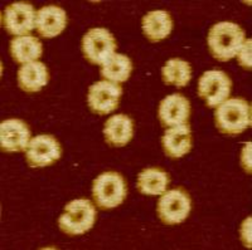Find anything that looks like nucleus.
Instances as JSON below:
<instances>
[{"mask_svg":"<svg viewBox=\"0 0 252 250\" xmlns=\"http://www.w3.org/2000/svg\"><path fill=\"white\" fill-rule=\"evenodd\" d=\"M245 31L240 26L231 22H220L209 29L207 43L213 58L227 62L237 56L241 47L244 46Z\"/></svg>","mask_w":252,"mask_h":250,"instance_id":"obj_1","label":"nucleus"},{"mask_svg":"<svg viewBox=\"0 0 252 250\" xmlns=\"http://www.w3.org/2000/svg\"><path fill=\"white\" fill-rule=\"evenodd\" d=\"M215 122L222 134H242L251 126V106L242 98L226 100L216 110Z\"/></svg>","mask_w":252,"mask_h":250,"instance_id":"obj_2","label":"nucleus"},{"mask_svg":"<svg viewBox=\"0 0 252 250\" xmlns=\"http://www.w3.org/2000/svg\"><path fill=\"white\" fill-rule=\"evenodd\" d=\"M96 222V209L90 200L77 199L68 202L64 213L60 216L58 224L61 230L67 235L75 236L85 234Z\"/></svg>","mask_w":252,"mask_h":250,"instance_id":"obj_3","label":"nucleus"},{"mask_svg":"<svg viewBox=\"0 0 252 250\" xmlns=\"http://www.w3.org/2000/svg\"><path fill=\"white\" fill-rule=\"evenodd\" d=\"M126 184L118 172H103L98 175L92 186L94 204L100 209H114L123 204L126 197Z\"/></svg>","mask_w":252,"mask_h":250,"instance_id":"obj_4","label":"nucleus"},{"mask_svg":"<svg viewBox=\"0 0 252 250\" xmlns=\"http://www.w3.org/2000/svg\"><path fill=\"white\" fill-rule=\"evenodd\" d=\"M114 35L105 28H94L82 39L83 56L92 64L102 66L116 51Z\"/></svg>","mask_w":252,"mask_h":250,"instance_id":"obj_5","label":"nucleus"},{"mask_svg":"<svg viewBox=\"0 0 252 250\" xmlns=\"http://www.w3.org/2000/svg\"><path fill=\"white\" fill-rule=\"evenodd\" d=\"M158 215L166 225L184 222L190 213V197L184 189L165 191L158 202Z\"/></svg>","mask_w":252,"mask_h":250,"instance_id":"obj_6","label":"nucleus"},{"mask_svg":"<svg viewBox=\"0 0 252 250\" xmlns=\"http://www.w3.org/2000/svg\"><path fill=\"white\" fill-rule=\"evenodd\" d=\"M232 82L224 72L207 71L198 82V94L211 108L218 107L228 100Z\"/></svg>","mask_w":252,"mask_h":250,"instance_id":"obj_7","label":"nucleus"},{"mask_svg":"<svg viewBox=\"0 0 252 250\" xmlns=\"http://www.w3.org/2000/svg\"><path fill=\"white\" fill-rule=\"evenodd\" d=\"M61 145L51 135H39L31 139L26 150V159L31 167H46L60 160Z\"/></svg>","mask_w":252,"mask_h":250,"instance_id":"obj_8","label":"nucleus"},{"mask_svg":"<svg viewBox=\"0 0 252 250\" xmlns=\"http://www.w3.org/2000/svg\"><path fill=\"white\" fill-rule=\"evenodd\" d=\"M123 89L118 83L110 81H100L90 87L87 102L94 113L105 116L119 107V101Z\"/></svg>","mask_w":252,"mask_h":250,"instance_id":"obj_9","label":"nucleus"},{"mask_svg":"<svg viewBox=\"0 0 252 250\" xmlns=\"http://www.w3.org/2000/svg\"><path fill=\"white\" fill-rule=\"evenodd\" d=\"M35 13L33 5L29 3H14L5 8L3 13V27L9 34L29 35L35 28Z\"/></svg>","mask_w":252,"mask_h":250,"instance_id":"obj_10","label":"nucleus"},{"mask_svg":"<svg viewBox=\"0 0 252 250\" xmlns=\"http://www.w3.org/2000/svg\"><path fill=\"white\" fill-rule=\"evenodd\" d=\"M31 141L28 126L20 119H6L0 123V146L5 152L26 151Z\"/></svg>","mask_w":252,"mask_h":250,"instance_id":"obj_11","label":"nucleus"},{"mask_svg":"<svg viewBox=\"0 0 252 250\" xmlns=\"http://www.w3.org/2000/svg\"><path fill=\"white\" fill-rule=\"evenodd\" d=\"M190 106L186 97L179 93L166 96L159 106V119L163 126L175 127L188 122Z\"/></svg>","mask_w":252,"mask_h":250,"instance_id":"obj_12","label":"nucleus"},{"mask_svg":"<svg viewBox=\"0 0 252 250\" xmlns=\"http://www.w3.org/2000/svg\"><path fill=\"white\" fill-rule=\"evenodd\" d=\"M67 26V14L62 8L47 5L39 9L35 17V29L42 37L55 38L60 35Z\"/></svg>","mask_w":252,"mask_h":250,"instance_id":"obj_13","label":"nucleus"},{"mask_svg":"<svg viewBox=\"0 0 252 250\" xmlns=\"http://www.w3.org/2000/svg\"><path fill=\"white\" fill-rule=\"evenodd\" d=\"M164 152L172 159L184 156L192 148V135L188 123L168 128L161 139Z\"/></svg>","mask_w":252,"mask_h":250,"instance_id":"obj_14","label":"nucleus"},{"mask_svg":"<svg viewBox=\"0 0 252 250\" xmlns=\"http://www.w3.org/2000/svg\"><path fill=\"white\" fill-rule=\"evenodd\" d=\"M105 139L109 145L114 147H123L130 142L134 135L132 119L126 114H115L105 123L103 128Z\"/></svg>","mask_w":252,"mask_h":250,"instance_id":"obj_15","label":"nucleus"},{"mask_svg":"<svg viewBox=\"0 0 252 250\" xmlns=\"http://www.w3.org/2000/svg\"><path fill=\"white\" fill-rule=\"evenodd\" d=\"M48 81V69L42 62L27 63L18 71V84L26 92L40 91Z\"/></svg>","mask_w":252,"mask_h":250,"instance_id":"obj_16","label":"nucleus"},{"mask_svg":"<svg viewBox=\"0 0 252 250\" xmlns=\"http://www.w3.org/2000/svg\"><path fill=\"white\" fill-rule=\"evenodd\" d=\"M173 29V22L169 13L164 10L149 12L143 18V31L152 42L165 39Z\"/></svg>","mask_w":252,"mask_h":250,"instance_id":"obj_17","label":"nucleus"},{"mask_svg":"<svg viewBox=\"0 0 252 250\" xmlns=\"http://www.w3.org/2000/svg\"><path fill=\"white\" fill-rule=\"evenodd\" d=\"M42 43L33 35H22L15 37L10 43V54L13 59L20 64L37 62L42 56Z\"/></svg>","mask_w":252,"mask_h":250,"instance_id":"obj_18","label":"nucleus"},{"mask_svg":"<svg viewBox=\"0 0 252 250\" xmlns=\"http://www.w3.org/2000/svg\"><path fill=\"white\" fill-rule=\"evenodd\" d=\"M169 185V175L161 168H145L139 173L138 189L144 195L159 196L163 195Z\"/></svg>","mask_w":252,"mask_h":250,"instance_id":"obj_19","label":"nucleus"},{"mask_svg":"<svg viewBox=\"0 0 252 250\" xmlns=\"http://www.w3.org/2000/svg\"><path fill=\"white\" fill-rule=\"evenodd\" d=\"M132 71V63L127 56L114 53L101 66V76L105 81L114 83H123L130 77Z\"/></svg>","mask_w":252,"mask_h":250,"instance_id":"obj_20","label":"nucleus"},{"mask_svg":"<svg viewBox=\"0 0 252 250\" xmlns=\"http://www.w3.org/2000/svg\"><path fill=\"white\" fill-rule=\"evenodd\" d=\"M161 77L166 84H173L178 88L187 85L192 78V69L189 63L179 58L170 59L161 68Z\"/></svg>","mask_w":252,"mask_h":250,"instance_id":"obj_21","label":"nucleus"},{"mask_svg":"<svg viewBox=\"0 0 252 250\" xmlns=\"http://www.w3.org/2000/svg\"><path fill=\"white\" fill-rule=\"evenodd\" d=\"M236 57L241 67H244L245 69H251V39L245 40L244 46L241 47Z\"/></svg>","mask_w":252,"mask_h":250,"instance_id":"obj_22","label":"nucleus"}]
</instances>
